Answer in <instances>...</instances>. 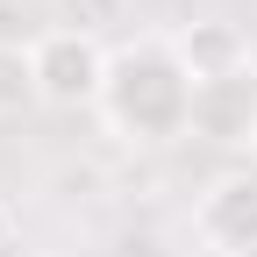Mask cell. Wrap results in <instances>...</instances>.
Returning <instances> with one entry per match:
<instances>
[{"instance_id": "1", "label": "cell", "mask_w": 257, "mask_h": 257, "mask_svg": "<svg viewBox=\"0 0 257 257\" xmlns=\"http://www.w3.org/2000/svg\"><path fill=\"white\" fill-rule=\"evenodd\" d=\"M100 121L121 143H143V150L179 143L193 128V72L179 64L172 36H136L114 50L107 86H100Z\"/></svg>"}, {"instance_id": "2", "label": "cell", "mask_w": 257, "mask_h": 257, "mask_svg": "<svg viewBox=\"0 0 257 257\" xmlns=\"http://www.w3.org/2000/svg\"><path fill=\"white\" fill-rule=\"evenodd\" d=\"M29 57H36L43 107H100V86H107L114 50L93 36V29H43V36L29 43Z\"/></svg>"}, {"instance_id": "3", "label": "cell", "mask_w": 257, "mask_h": 257, "mask_svg": "<svg viewBox=\"0 0 257 257\" xmlns=\"http://www.w3.org/2000/svg\"><path fill=\"white\" fill-rule=\"evenodd\" d=\"M193 250L200 257H250L257 250V172H221L193 200Z\"/></svg>"}, {"instance_id": "4", "label": "cell", "mask_w": 257, "mask_h": 257, "mask_svg": "<svg viewBox=\"0 0 257 257\" xmlns=\"http://www.w3.org/2000/svg\"><path fill=\"white\" fill-rule=\"evenodd\" d=\"M186 136H200L214 150H257V64L193 86V128Z\"/></svg>"}, {"instance_id": "5", "label": "cell", "mask_w": 257, "mask_h": 257, "mask_svg": "<svg viewBox=\"0 0 257 257\" xmlns=\"http://www.w3.org/2000/svg\"><path fill=\"white\" fill-rule=\"evenodd\" d=\"M172 50H179V64H186V72H193V86L229 79V72H243V64H257V57H250V36H243L236 22H221V15L186 22L179 36H172Z\"/></svg>"}, {"instance_id": "6", "label": "cell", "mask_w": 257, "mask_h": 257, "mask_svg": "<svg viewBox=\"0 0 257 257\" xmlns=\"http://www.w3.org/2000/svg\"><path fill=\"white\" fill-rule=\"evenodd\" d=\"M22 107H43V93H36V57H29V43H0V121L22 114Z\"/></svg>"}]
</instances>
